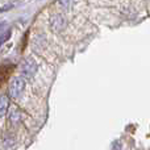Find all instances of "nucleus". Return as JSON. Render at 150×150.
Masks as SVG:
<instances>
[{
	"mask_svg": "<svg viewBox=\"0 0 150 150\" xmlns=\"http://www.w3.org/2000/svg\"><path fill=\"white\" fill-rule=\"evenodd\" d=\"M8 108H9V98L7 95H0V117L7 113Z\"/></svg>",
	"mask_w": 150,
	"mask_h": 150,
	"instance_id": "nucleus-5",
	"label": "nucleus"
},
{
	"mask_svg": "<svg viewBox=\"0 0 150 150\" xmlns=\"http://www.w3.org/2000/svg\"><path fill=\"white\" fill-rule=\"evenodd\" d=\"M66 25H67V21H66L65 16L61 13H55L50 17V26L54 32H62L66 28Z\"/></svg>",
	"mask_w": 150,
	"mask_h": 150,
	"instance_id": "nucleus-3",
	"label": "nucleus"
},
{
	"mask_svg": "<svg viewBox=\"0 0 150 150\" xmlns=\"http://www.w3.org/2000/svg\"><path fill=\"white\" fill-rule=\"evenodd\" d=\"M37 71V63L32 57H28L21 63V75L23 78H32Z\"/></svg>",
	"mask_w": 150,
	"mask_h": 150,
	"instance_id": "nucleus-2",
	"label": "nucleus"
},
{
	"mask_svg": "<svg viewBox=\"0 0 150 150\" xmlns=\"http://www.w3.org/2000/svg\"><path fill=\"white\" fill-rule=\"evenodd\" d=\"M20 121H21V111L17 107H15V108L11 109L9 115H8V122L11 125H17Z\"/></svg>",
	"mask_w": 150,
	"mask_h": 150,
	"instance_id": "nucleus-4",
	"label": "nucleus"
},
{
	"mask_svg": "<svg viewBox=\"0 0 150 150\" xmlns=\"http://www.w3.org/2000/svg\"><path fill=\"white\" fill-rule=\"evenodd\" d=\"M25 79L23 76H15L12 80L9 82L8 84V98H12V99H17L21 93L24 92L25 90Z\"/></svg>",
	"mask_w": 150,
	"mask_h": 150,
	"instance_id": "nucleus-1",
	"label": "nucleus"
},
{
	"mask_svg": "<svg viewBox=\"0 0 150 150\" xmlns=\"http://www.w3.org/2000/svg\"><path fill=\"white\" fill-rule=\"evenodd\" d=\"M9 36H11V32H7V33H5V36H4V34H1V36H0V45H1L3 42L7 41V40L9 38Z\"/></svg>",
	"mask_w": 150,
	"mask_h": 150,
	"instance_id": "nucleus-6",
	"label": "nucleus"
}]
</instances>
